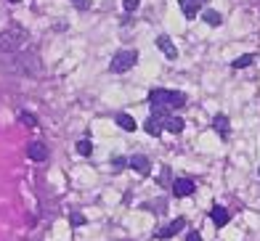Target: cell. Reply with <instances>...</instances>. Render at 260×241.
I'll use <instances>...</instances> for the list:
<instances>
[{
	"label": "cell",
	"mask_w": 260,
	"mask_h": 241,
	"mask_svg": "<svg viewBox=\"0 0 260 241\" xmlns=\"http://www.w3.org/2000/svg\"><path fill=\"white\" fill-rule=\"evenodd\" d=\"M138 61V51L136 48H122V51H117L112 56V64H109V72H114V75H122V72L133 69Z\"/></svg>",
	"instance_id": "3957f363"
},
{
	"label": "cell",
	"mask_w": 260,
	"mask_h": 241,
	"mask_svg": "<svg viewBox=\"0 0 260 241\" xmlns=\"http://www.w3.org/2000/svg\"><path fill=\"white\" fill-rule=\"evenodd\" d=\"M130 167H133L138 175H149L151 173V162H149V156H144V154H133V156H130Z\"/></svg>",
	"instance_id": "8fae6325"
},
{
	"label": "cell",
	"mask_w": 260,
	"mask_h": 241,
	"mask_svg": "<svg viewBox=\"0 0 260 241\" xmlns=\"http://www.w3.org/2000/svg\"><path fill=\"white\" fill-rule=\"evenodd\" d=\"M168 117H170L168 109H151V114L146 117V122H144L146 135L159 138V135H162V130H165V122H168Z\"/></svg>",
	"instance_id": "277c9868"
},
{
	"label": "cell",
	"mask_w": 260,
	"mask_h": 241,
	"mask_svg": "<svg viewBox=\"0 0 260 241\" xmlns=\"http://www.w3.org/2000/svg\"><path fill=\"white\" fill-rule=\"evenodd\" d=\"M212 127H215V132L223 141H229V117L226 114H218L215 119H212Z\"/></svg>",
	"instance_id": "4fadbf2b"
},
{
	"label": "cell",
	"mask_w": 260,
	"mask_h": 241,
	"mask_svg": "<svg viewBox=\"0 0 260 241\" xmlns=\"http://www.w3.org/2000/svg\"><path fill=\"white\" fill-rule=\"evenodd\" d=\"M69 223H72V225L77 228V225H82V223H85V218H82V215H77V212H75L72 218H69Z\"/></svg>",
	"instance_id": "603a6c76"
},
{
	"label": "cell",
	"mask_w": 260,
	"mask_h": 241,
	"mask_svg": "<svg viewBox=\"0 0 260 241\" xmlns=\"http://www.w3.org/2000/svg\"><path fill=\"white\" fill-rule=\"evenodd\" d=\"M149 104H151V109H183L186 106V93L181 90H165V88H157V90H151L149 93Z\"/></svg>",
	"instance_id": "7a4b0ae2"
},
{
	"label": "cell",
	"mask_w": 260,
	"mask_h": 241,
	"mask_svg": "<svg viewBox=\"0 0 260 241\" xmlns=\"http://www.w3.org/2000/svg\"><path fill=\"white\" fill-rule=\"evenodd\" d=\"M205 3H207V0H178V6H181V11H183L186 19H194L199 11H202Z\"/></svg>",
	"instance_id": "30bf717a"
},
{
	"label": "cell",
	"mask_w": 260,
	"mask_h": 241,
	"mask_svg": "<svg viewBox=\"0 0 260 241\" xmlns=\"http://www.w3.org/2000/svg\"><path fill=\"white\" fill-rule=\"evenodd\" d=\"M141 6V0H122V8L127 11V14H130V11H136Z\"/></svg>",
	"instance_id": "7402d4cb"
},
{
	"label": "cell",
	"mask_w": 260,
	"mask_h": 241,
	"mask_svg": "<svg viewBox=\"0 0 260 241\" xmlns=\"http://www.w3.org/2000/svg\"><path fill=\"white\" fill-rule=\"evenodd\" d=\"M157 183L159 186H170V167H162V173L157 178Z\"/></svg>",
	"instance_id": "d6986e66"
},
{
	"label": "cell",
	"mask_w": 260,
	"mask_h": 241,
	"mask_svg": "<svg viewBox=\"0 0 260 241\" xmlns=\"http://www.w3.org/2000/svg\"><path fill=\"white\" fill-rule=\"evenodd\" d=\"M11 3H21V0H11Z\"/></svg>",
	"instance_id": "484cf974"
},
{
	"label": "cell",
	"mask_w": 260,
	"mask_h": 241,
	"mask_svg": "<svg viewBox=\"0 0 260 241\" xmlns=\"http://www.w3.org/2000/svg\"><path fill=\"white\" fill-rule=\"evenodd\" d=\"M183 127H186V122H183V119L181 117H168V122H165V130H168V132H173V135H178V132H183Z\"/></svg>",
	"instance_id": "5bb4252c"
},
{
	"label": "cell",
	"mask_w": 260,
	"mask_h": 241,
	"mask_svg": "<svg viewBox=\"0 0 260 241\" xmlns=\"http://www.w3.org/2000/svg\"><path fill=\"white\" fill-rule=\"evenodd\" d=\"M16 66V72H21V75H29V77H38V75H43V64H40V58H38V53H21L16 61H14Z\"/></svg>",
	"instance_id": "5b68a950"
},
{
	"label": "cell",
	"mask_w": 260,
	"mask_h": 241,
	"mask_svg": "<svg viewBox=\"0 0 260 241\" xmlns=\"http://www.w3.org/2000/svg\"><path fill=\"white\" fill-rule=\"evenodd\" d=\"M210 220L215 223V228H226L229 220H231V212L226 207H220V204H212V210H210Z\"/></svg>",
	"instance_id": "ba28073f"
},
{
	"label": "cell",
	"mask_w": 260,
	"mask_h": 241,
	"mask_svg": "<svg viewBox=\"0 0 260 241\" xmlns=\"http://www.w3.org/2000/svg\"><path fill=\"white\" fill-rule=\"evenodd\" d=\"M27 156H29L32 162H45V159H48V146L40 143V141H35V143H29V146H27Z\"/></svg>",
	"instance_id": "9c48e42d"
},
{
	"label": "cell",
	"mask_w": 260,
	"mask_h": 241,
	"mask_svg": "<svg viewBox=\"0 0 260 241\" xmlns=\"http://www.w3.org/2000/svg\"><path fill=\"white\" fill-rule=\"evenodd\" d=\"M255 61V53H244V56H239V58H234V69H244V66H250Z\"/></svg>",
	"instance_id": "e0dca14e"
},
{
	"label": "cell",
	"mask_w": 260,
	"mask_h": 241,
	"mask_svg": "<svg viewBox=\"0 0 260 241\" xmlns=\"http://www.w3.org/2000/svg\"><path fill=\"white\" fill-rule=\"evenodd\" d=\"M157 48H159V51L168 56V58H178V48L173 45V40L168 38V35H159V38H157Z\"/></svg>",
	"instance_id": "7c38bea8"
},
{
	"label": "cell",
	"mask_w": 260,
	"mask_h": 241,
	"mask_svg": "<svg viewBox=\"0 0 260 241\" xmlns=\"http://www.w3.org/2000/svg\"><path fill=\"white\" fill-rule=\"evenodd\" d=\"M186 228V220L183 218H175L173 223H168V225H162L159 231H157V238H162V241H168V238H173L178 231H183Z\"/></svg>",
	"instance_id": "52a82bcc"
},
{
	"label": "cell",
	"mask_w": 260,
	"mask_h": 241,
	"mask_svg": "<svg viewBox=\"0 0 260 241\" xmlns=\"http://www.w3.org/2000/svg\"><path fill=\"white\" fill-rule=\"evenodd\" d=\"M257 173H260V170H257Z\"/></svg>",
	"instance_id": "4316f807"
},
{
	"label": "cell",
	"mask_w": 260,
	"mask_h": 241,
	"mask_svg": "<svg viewBox=\"0 0 260 241\" xmlns=\"http://www.w3.org/2000/svg\"><path fill=\"white\" fill-rule=\"evenodd\" d=\"M202 21L205 24H210V27H220V24H223V16L218 14V11H205V14H202Z\"/></svg>",
	"instance_id": "2e32d148"
},
{
	"label": "cell",
	"mask_w": 260,
	"mask_h": 241,
	"mask_svg": "<svg viewBox=\"0 0 260 241\" xmlns=\"http://www.w3.org/2000/svg\"><path fill=\"white\" fill-rule=\"evenodd\" d=\"M130 164V159H125V156H114V162H112V167H114V173H120L122 167H127Z\"/></svg>",
	"instance_id": "44dd1931"
},
{
	"label": "cell",
	"mask_w": 260,
	"mask_h": 241,
	"mask_svg": "<svg viewBox=\"0 0 260 241\" xmlns=\"http://www.w3.org/2000/svg\"><path fill=\"white\" fill-rule=\"evenodd\" d=\"M75 6L82 11V8H88V0H75Z\"/></svg>",
	"instance_id": "d4e9b609"
},
{
	"label": "cell",
	"mask_w": 260,
	"mask_h": 241,
	"mask_svg": "<svg viewBox=\"0 0 260 241\" xmlns=\"http://www.w3.org/2000/svg\"><path fill=\"white\" fill-rule=\"evenodd\" d=\"M197 191V183L191 178H175L173 180V194L178 196V199H186V196H191Z\"/></svg>",
	"instance_id": "8992f818"
},
{
	"label": "cell",
	"mask_w": 260,
	"mask_h": 241,
	"mask_svg": "<svg viewBox=\"0 0 260 241\" xmlns=\"http://www.w3.org/2000/svg\"><path fill=\"white\" fill-rule=\"evenodd\" d=\"M77 154H82V156H90V154H93V143H90L88 138L77 141Z\"/></svg>",
	"instance_id": "ac0fdd59"
},
{
	"label": "cell",
	"mask_w": 260,
	"mask_h": 241,
	"mask_svg": "<svg viewBox=\"0 0 260 241\" xmlns=\"http://www.w3.org/2000/svg\"><path fill=\"white\" fill-rule=\"evenodd\" d=\"M29 45V32L21 24H11L0 32V53H24Z\"/></svg>",
	"instance_id": "6da1fadb"
},
{
	"label": "cell",
	"mask_w": 260,
	"mask_h": 241,
	"mask_svg": "<svg viewBox=\"0 0 260 241\" xmlns=\"http://www.w3.org/2000/svg\"><path fill=\"white\" fill-rule=\"evenodd\" d=\"M19 119H21L24 125H29V127H38V119H35L29 112H21V114H19Z\"/></svg>",
	"instance_id": "ffe728a7"
},
{
	"label": "cell",
	"mask_w": 260,
	"mask_h": 241,
	"mask_svg": "<svg viewBox=\"0 0 260 241\" xmlns=\"http://www.w3.org/2000/svg\"><path fill=\"white\" fill-rule=\"evenodd\" d=\"M114 119H117V125H120L125 132H133V130H136V119L130 117V114H125V112H122V114H117Z\"/></svg>",
	"instance_id": "9a60e30c"
},
{
	"label": "cell",
	"mask_w": 260,
	"mask_h": 241,
	"mask_svg": "<svg viewBox=\"0 0 260 241\" xmlns=\"http://www.w3.org/2000/svg\"><path fill=\"white\" fill-rule=\"evenodd\" d=\"M186 241H202V236H199L197 231H191V233H188V236H186Z\"/></svg>",
	"instance_id": "cb8c5ba5"
}]
</instances>
